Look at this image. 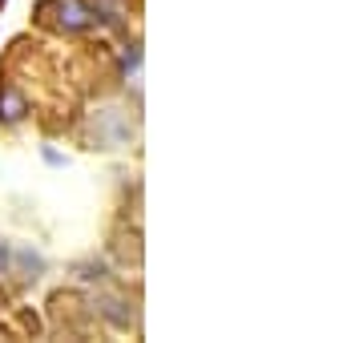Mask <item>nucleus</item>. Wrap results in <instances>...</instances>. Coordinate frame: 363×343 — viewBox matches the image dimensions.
<instances>
[{"instance_id": "f03ea898", "label": "nucleus", "mask_w": 363, "mask_h": 343, "mask_svg": "<svg viewBox=\"0 0 363 343\" xmlns=\"http://www.w3.org/2000/svg\"><path fill=\"white\" fill-rule=\"evenodd\" d=\"M85 9L93 13V21L109 33V37L130 40V25L138 28V16H142V0H81Z\"/></svg>"}, {"instance_id": "f257e3e1", "label": "nucleus", "mask_w": 363, "mask_h": 343, "mask_svg": "<svg viewBox=\"0 0 363 343\" xmlns=\"http://www.w3.org/2000/svg\"><path fill=\"white\" fill-rule=\"evenodd\" d=\"M45 275V259L33 247H21L13 238H0V315L13 311L16 299H25L28 291Z\"/></svg>"}, {"instance_id": "7ed1b4c3", "label": "nucleus", "mask_w": 363, "mask_h": 343, "mask_svg": "<svg viewBox=\"0 0 363 343\" xmlns=\"http://www.w3.org/2000/svg\"><path fill=\"white\" fill-rule=\"evenodd\" d=\"M0 9H4V0H0Z\"/></svg>"}]
</instances>
